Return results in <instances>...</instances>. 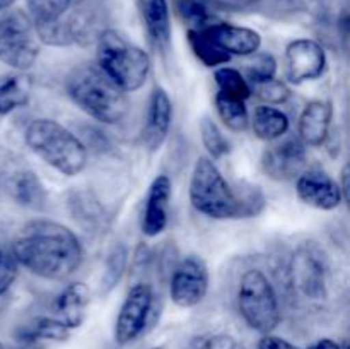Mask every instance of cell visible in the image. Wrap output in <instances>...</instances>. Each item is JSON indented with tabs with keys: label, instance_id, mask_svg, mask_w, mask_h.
Instances as JSON below:
<instances>
[{
	"label": "cell",
	"instance_id": "obj_1",
	"mask_svg": "<svg viewBox=\"0 0 350 349\" xmlns=\"http://www.w3.org/2000/svg\"><path fill=\"white\" fill-rule=\"evenodd\" d=\"M17 263L46 281H64L77 272L84 260L79 236L50 219H34L19 229L12 243Z\"/></svg>",
	"mask_w": 350,
	"mask_h": 349
},
{
	"label": "cell",
	"instance_id": "obj_2",
	"mask_svg": "<svg viewBox=\"0 0 350 349\" xmlns=\"http://www.w3.org/2000/svg\"><path fill=\"white\" fill-rule=\"evenodd\" d=\"M234 190L211 157L195 161L190 178V202L193 209L211 219L255 218L265 209V195L258 185L239 183Z\"/></svg>",
	"mask_w": 350,
	"mask_h": 349
},
{
	"label": "cell",
	"instance_id": "obj_3",
	"mask_svg": "<svg viewBox=\"0 0 350 349\" xmlns=\"http://www.w3.org/2000/svg\"><path fill=\"white\" fill-rule=\"evenodd\" d=\"M65 89L79 109L105 125H116L129 113L130 103L126 92L116 88L94 64H84L74 68L67 77Z\"/></svg>",
	"mask_w": 350,
	"mask_h": 349
},
{
	"label": "cell",
	"instance_id": "obj_4",
	"mask_svg": "<svg viewBox=\"0 0 350 349\" xmlns=\"http://www.w3.org/2000/svg\"><path fill=\"white\" fill-rule=\"evenodd\" d=\"M31 153L64 177H77L88 166V147L74 132L50 118H36L24 130Z\"/></svg>",
	"mask_w": 350,
	"mask_h": 349
},
{
	"label": "cell",
	"instance_id": "obj_5",
	"mask_svg": "<svg viewBox=\"0 0 350 349\" xmlns=\"http://www.w3.org/2000/svg\"><path fill=\"white\" fill-rule=\"evenodd\" d=\"M98 67L123 92L139 91L150 74V57L115 29L98 34Z\"/></svg>",
	"mask_w": 350,
	"mask_h": 349
},
{
	"label": "cell",
	"instance_id": "obj_6",
	"mask_svg": "<svg viewBox=\"0 0 350 349\" xmlns=\"http://www.w3.org/2000/svg\"><path fill=\"white\" fill-rule=\"evenodd\" d=\"M238 310L250 328L272 334L282 320L280 301L272 281L263 270L248 269L241 276L236 291Z\"/></svg>",
	"mask_w": 350,
	"mask_h": 349
},
{
	"label": "cell",
	"instance_id": "obj_7",
	"mask_svg": "<svg viewBox=\"0 0 350 349\" xmlns=\"http://www.w3.org/2000/svg\"><path fill=\"white\" fill-rule=\"evenodd\" d=\"M41 41L29 16L12 10L0 19V62L10 68L26 72L36 64Z\"/></svg>",
	"mask_w": 350,
	"mask_h": 349
},
{
	"label": "cell",
	"instance_id": "obj_8",
	"mask_svg": "<svg viewBox=\"0 0 350 349\" xmlns=\"http://www.w3.org/2000/svg\"><path fill=\"white\" fill-rule=\"evenodd\" d=\"M289 284L294 294L304 301L320 303L328 296V263L318 246L304 243L289 260Z\"/></svg>",
	"mask_w": 350,
	"mask_h": 349
},
{
	"label": "cell",
	"instance_id": "obj_9",
	"mask_svg": "<svg viewBox=\"0 0 350 349\" xmlns=\"http://www.w3.org/2000/svg\"><path fill=\"white\" fill-rule=\"evenodd\" d=\"M154 303L156 296L150 284L137 283L130 286L115 322L116 344H130L147 331L152 317Z\"/></svg>",
	"mask_w": 350,
	"mask_h": 349
},
{
	"label": "cell",
	"instance_id": "obj_10",
	"mask_svg": "<svg viewBox=\"0 0 350 349\" xmlns=\"http://www.w3.org/2000/svg\"><path fill=\"white\" fill-rule=\"evenodd\" d=\"M211 286L208 266L200 255L183 257L170 281V298L176 307L193 308L205 300Z\"/></svg>",
	"mask_w": 350,
	"mask_h": 349
},
{
	"label": "cell",
	"instance_id": "obj_11",
	"mask_svg": "<svg viewBox=\"0 0 350 349\" xmlns=\"http://www.w3.org/2000/svg\"><path fill=\"white\" fill-rule=\"evenodd\" d=\"M327 70V51L318 41L297 38L286 48V77L293 84L314 81Z\"/></svg>",
	"mask_w": 350,
	"mask_h": 349
},
{
	"label": "cell",
	"instance_id": "obj_12",
	"mask_svg": "<svg viewBox=\"0 0 350 349\" xmlns=\"http://www.w3.org/2000/svg\"><path fill=\"white\" fill-rule=\"evenodd\" d=\"M308 163V149L301 139H287L267 147L262 154V170L275 181L296 180Z\"/></svg>",
	"mask_w": 350,
	"mask_h": 349
},
{
	"label": "cell",
	"instance_id": "obj_13",
	"mask_svg": "<svg viewBox=\"0 0 350 349\" xmlns=\"http://www.w3.org/2000/svg\"><path fill=\"white\" fill-rule=\"evenodd\" d=\"M301 202L318 211H335L344 202L338 181L323 170H304L296 178Z\"/></svg>",
	"mask_w": 350,
	"mask_h": 349
},
{
	"label": "cell",
	"instance_id": "obj_14",
	"mask_svg": "<svg viewBox=\"0 0 350 349\" xmlns=\"http://www.w3.org/2000/svg\"><path fill=\"white\" fill-rule=\"evenodd\" d=\"M171 195H173V187L167 174H157L149 185L146 202H144L142 221H140V229L147 238H156L170 222V207H171Z\"/></svg>",
	"mask_w": 350,
	"mask_h": 349
},
{
	"label": "cell",
	"instance_id": "obj_15",
	"mask_svg": "<svg viewBox=\"0 0 350 349\" xmlns=\"http://www.w3.org/2000/svg\"><path fill=\"white\" fill-rule=\"evenodd\" d=\"M200 31L208 38V41H212L219 50L226 51L229 57L232 55L250 57L262 47V36L258 31L252 29V27L214 21L208 26L202 27Z\"/></svg>",
	"mask_w": 350,
	"mask_h": 349
},
{
	"label": "cell",
	"instance_id": "obj_16",
	"mask_svg": "<svg viewBox=\"0 0 350 349\" xmlns=\"http://www.w3.org/2000/svg\"><path fill=\"white\" fill-rule=\"evenodd\" d=\"M171 123H173V103L166 89L156 86L150 92L146 123L142 130V140L147 151L156 153L163 147L170 135Z\"/></svg>",
	"mask_w": 350,
	"mask_h": 349
},
{
	"label": "cell",
	"instance_id": "obj_17",
	"mask_svg": "<svg viewBox=\"0 0 350 349\" xmlns=\"http://www.w3.org/2000/svg\"><path fill=\"white\" fill-rule=\"evenodd\" d=\"M332 120H334V106L330 101L314 99L308 103L297 122L301 142L306 147L325 146L330 135Z\"/></svg>",
	"mask_w": 350,
	"mask_h": 349
},
{
	"label": "cell",
	"instance_id": "obj_18",
	"mask_svg": "<svg viewBox=\"0 0 350 349\" xmlns=\"http://www.w3.org/2000/svg\"><path fill=\"white\" fill-rule=\"evenodd\" d=\"M91 305V289L85 283H72L55 300V311L58 320L68 328H79L85 322L88 308Z\"/></svg>",
	"mask_w": 350,
	"mask_h": 349
},
{
	"label": "cell",
	"instance_id": "obj_19",
	"mask_svg": "<svg viewBox=\"0 0 350 349\" xmlns=\"http://www.w3.org/2000/svg\"><path fill=\"white\" fill-rule=\"evenodd\" d=\"M33 94V79L26 72H7L0 75V116L24 108Z\"/></svg>",
	"mask_w": 350,
	"mask_h": 349
},
{
	"label": "cell",
	"instance_id": "obj_20",
	"mask_svg": "<svg viewBox=\"0 0 350 349\" xmlns=\"http://www.w3.org/2000/svg\"><path fill=\"white\" fill-rule=\"evenodd\" d=\"M10 194L17 204L31 211H41L48 202V192L43 181L31 170L14 174L10 180Z\"/></svg>",
	"mask_w": 350,
	"mask_h": 349
},
{
	"label": "cell",
	"instance_id": "obj_21",
	"mask_svg": "<svg viewBox=\"0 0 350 349\" xmlns=\"http://www.w3.org/2000/svg\"><path fill=\"white\" fill-rule=\"evenodd\" d=\"M250 123H252L253 133L265 142H273V140L280 139L291 129V120L287 113L270 105L258 106Z\"/></svg>",
	"mask_w": 350,
	"mask_h": 349
},
{
	"label": "cell",
	"instance_id": "obj_22",
	"mask_svg": "<svg viewBox=\"0 0 350 349\" xmlns=\"http://www.w3.org/2000/svg\"><path fill=\"white\" fill-rule=\"evenodd\" d=\"M140 12L149 36L159 48H166L171 38V17L167 0H139Z\"/></svg>",
	"mask_w": 350,
	"mask_h": 349
},
{
	"label": "cell",
	"instance_id": "obj_23",
	"mask_svg": "<svg viewBox=\"0 0 350 349\" xmlns=\"http://www.w3.org/2000/svg\"><path fill=\"white\" fill-rule=\"evenodd\" d=\"M70 212L75 222L85 231H99L106 224V214L98 198L85 190H77L68 198Z\"/></svg>",
	"mask_w": 350,
	"mask_h": 349
},
{
	"label": "cell",
	"instance_id": "obj_24",
	"mask_svg": "<svg viewBox=\"0 0 350 349\" xmlns=\"http://www.w3.org/2000/svg\"><path fill=\"white\" fill-rule=\"evenodd\" d=\"M215 109L219 118L232 132H245L250 127V115L246 108V101L238 98H231L217 92L215 94Z\"/></svg>",
	"mask_w": 350,
	"mask_h": 349
},
{
	"label": "cell",
	"instance_id": "obj_25",
	"mask_svg": "<svg viewBox=\"0 0 350 349\" xmlns=\"http://www.w3.org/2000/svg\"><path fill=\"white\" fill-rule=\"evenodd\" d=\"M187 40L191 51L195 53V57H197L205 67H219V65H224L231 60V57H229L226 51L219 50L212 41H208V38L205 36L200 29H188Z\"/></svg>",
	"mask_w": 350,
	"mask_h": 349
},
{
	"label": "cell",
	"instance_id": "obj_26",
	"mask_svg": "<svg viewBox=\"0 0 350 349\" xmlns=\"http://www.w3.org/2000/svg\"><path fill=\"white\" fill-rule=\"evenodd\" d=\"M21 328L26 334H29L31 337L38 339L44 344H48V342H65L70 337V328L64 322L58 320L57 317H38L31 324L24 325Z\"/></svg>",
	"mask_w": 350,
	"mask_h": 349
},
{
	"label": "cell",
	"instance_id": "obj_27",
	"mask_svg": "<svg viewBox=\"0 0 350 349\" xmlns=\"http://www.w3.org/2000/svg\"><path fill=\"white\" fill-rule=\"evenodd\" d=\"M214 81L217 84V92H221V94L243 99V101L253 96L248 81L238 68L217 67L214 72Z\"/></svg>",
	"mask_w": 350,
	"mask_h": 349
},
{
	"label": "cell",
	"instance_id": "obj_28",
	"mask_svg": "<svg viewBox=\"0 0 350 349\" xmlns=\"http://www.w3.org/2000/svg\"><path fill=\"white\" fill-rule=\"evenodd\" d=\"M198 129H200L202 144H204L211 159H221V157L228 156L231 153V144H229V140L226 139L224 133L221 132V129H219L214 120L204 116L200 120Z\"/></svg>",
	"mask_w": 350,
	"mask_h": 349
},
{
	"label": "cell",
	"instance_id": "obj_29",
	"mask_svg": "<svg viewBox=\"0 0 350 349\" xmlns=\"http://www.w3.org/2000/svg\"><path fill=\"white\" fill-rule=\"evenodd\" d=\"M126 262H129V250L123 243H116L108 253V259L105 263V274L101 279V291L109 293L116 287L122 276L125 274Z\"/></svg>",
	"mask_w": 350,
	"mask_h": 349
},
{
	"label": "cell",
	"instance_id": "obj_30",
	"mask_svg": "<svg viewBox=\"0 0 350 349\" xmlns=\"http://www.w3.org/2000/svg\"><path fill=\"white\" fill-rule=\"evenodd\" d=\"M250 88H252V94H255L256 98L270 106L282 105L291 98V88L277 77L250 82Z\"/></svg>",
	"mask_w": 350,
	"mask_h": 349
},
{
	"label": "cell",
	"instance_id": "obj_31",
	"mask_svg": "<svg viewBox=\"0 0 350 349\" xmlns=\"http://www.w3.org/2000/svg\"><path fill=\"white\" fill-rule=\"evenodd\" d=\"M252 62L246 67V81L255 82V81H263V79L275 77L277 74V62L273 58V55L270 53H253L250 55Z\"/></svg>",
	"mask_w": 350,
	"mask_h": 349
},
{
	"label": "cell",
	"instance_id": "obj_32",
	"mask_svg": "<svg viewBox=\"0 0 350 349\" xmlns=\"http://www.w3.org/2000/svg\"><path fill=\"white\" fill-rule=\"evenodd\" d=\"M19 274V263L10 250L0 243V298L9 293Z\"/></svg>",
	"mask_w": 350,
	"mask_h": 349
},
{
	"label": "cell",
	"instance_id": "obj_33",
	"mask_svg": "<svg viewBox=\"0 0 350 349\" xmlns=\"http://www.w3.org/2000/svg\"><path fill=\"white\" fill-rule=\"evenodd\" d=\"M178 9H180L181 17L190 24V29H202V27L214 23L211 14L205 10V7H202L200 3L195 2V0H183Z\"/></svg>",
	"mask_w": 350,
	"mask_h": 349
},
{
	"label": "cell",
	"instance_id": "obj_34",
	"mask_svg": "<svg viewBox=\"0 0 350 349\" xmlns=\"http://www.w3.org/2000/svg\"><path fill=\"white\" fill-rule=\"evenodd\" d=\"M198 349H248V348H246L243 342H239L236 337H232V335L215 334V335H211L208 339H205Z\"/></svg>",
	"mask_w": 350,
	"mask_h": 349
},
{
	"label": "cell",
	"instance_id": "obj_35",
	"mask_svg": "<svg viewBox=\"0 0 350 349\" xmlns=\"http://www.w3.org/2000/svg\"><path fill=\"white\" fill-rule=\"evenodd\" d=\"M256 349H301V348L299 346L293 344V342H289L287 339L279 337V335L267 334L260 339Z\"/></svg>",
	"mask_w": 350,
	"mask_h": 349
},
{
	"label": "cell",
	"instance_id": "obj_36",
	"mask_svg": "<svg viewBox=\"0 0 350 349\" xmlns=\"http://www.w3.org/2000/svg\"><path fill=\"white\" fill-rule=\"evenodd\" d=\"M338 187H340L344 202H349V164H344V168H342Z\"/></svg>",
	"mask_w": 350,
	"mask_h": 349
},
{
	"label": "cell",
	"instance_id": "obj_37",
	"mask_svg": "<svg viewBox=\"0 0 350 349\" xmlns=\"http://www.w3.org/2000/svg\"><path fill=\"white\" fill-rule=\"evenodd\" d=\"M308 349H342V346L334 339H320V341L313 342Z\"/></svg>",
	"mask_w": 350,
	"mask_h": 349
},
{
	"label": "cell",
	"instance_id": "obj_38",
	"mask_svg": "<svg viewBox=\"0 0 350 349\" xmlns=\"http://www.w3.org/2000/svg\"><path fill=\"white\" fill-rule=\"evenodd\" d=\"M17 0H0V10H5V9H9L10 5H12V3H16Z\"/></svg>",
	"mask_w": 350,
	"mask_h": 349
},
{
	"label": "cell",
	"instance_id": "obj_39",
	"mask_svg": "<svg viewBox=\"0 0 350 349\" xmlns=\"http://www.w3.org/2000/svg\"><path fill=\"white\" fill-rule=\"evenodd\" d=\"M75 3H85V2H89V0H74Z\"/></svg>",
	"mask_w": 350,
	"mask_h": 349
},
{
	"label": "cell",
	"instance_id": "obj_40",
	"mask_svg": "<svg viewBox=\"0 0 350 349\" xmlns=\"http://www.w3.org/2000/svg\"><path fill=\"white\" fill-rule=\"evenodd\" d=\"M0 349H5V348H3V344H2V342H0Z\"/></svg>",
	"mask_w": 350,
	"mask_h": 349
},
{
	"label": "cell",
	"instance_id": "obj_41",
	"mask_svg": "<svg viewBox=\"0 0 350 349\" xmlns=\"http://www.w3.org/2000/svg\"><path fill=\"white\" fill-rule=\"evenodd\" d=\"M152 349H164V348H152Z\"/></svg>",
	"mask_w": 350,
	"mask_h": 349
}]
</instances>
